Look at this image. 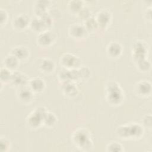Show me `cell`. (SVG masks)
I'll use <instances>...</instances> for the list:
<instances>
[{"label": "cell", "mask_w": 152, "mask_h": 152, "mask_svg": "<svg viewBox=\"0 0 152 152\" xmlns=\"http://www.w3.org/2000/svg\"><path fill=\"white\" fill-rule=\"evenodd\" d=\"M148 53V44L142 40H135L132 46V56L134 62L147 58Z\"/></svg>", "instance_id": "obj_6"}, {"label": "cell", "mask_w": 152, "mask_h": 152, "mask_svg": "<svg viewBox=\"0 0 152 152\" xmlns=\"http://www.w3.org/2000/svg\"><path fill=\"white\" fill-rule=\"evenodd\" d=\"M58 78L60 83L69 81H73L76 83L80 82L77 68L69 69L62 68L58 74Z\"/></svg>", "instance_id": "obj_12"}, {"label": "cell", "mask_w": 152, "mask_h": 152, "mask_svg": "<svg viewBox=\"0 0 152 152\" xmlns=\"http://www.w3.org/2000/svg\"><path fill=\"white\" fill-rule=\"evenodd\" d=\"M84 25L85 26L86 28H87V31H93L95 30L96 28H99L97 24L94 19V17H90L86 20L84 21Z\"/></svg>", "instance_id": "obj_30"}, {"label": "cell", "mask_w": 152, "mask_h": 152, "mask_svg": "<svg viewBox=\"0 0 152 152\" xmlns=\"http://www.w3.org/2000/svg\"><path fill=\"white\" fill-rule=\"evenodd\" d=\"M69 35L74 39L80 40L86 37L88 34V31L84 24L80 23H74L68 27Z\"/></svg>", "instance_id": "obj_10"}, {"label": "cell", "mask_w": 152, "mask_h": 152, "mask_svg": "<svg viewBox=\"0 0 152 152\" xmlns=\"http://www.w3.org/2000/svg\"><path fill=\"white\" fill-rule=\"evenodd\" d=\"M105 97L112 106H119L124 101V92L119 84L115 80H109L104 87Z\"/></svg>", "instance_id": "obj_3"}, {"label": "cell", "mask_w": 152, "mask_h": 152, "mask_svg": "<svg viewBox=\"0 0 152 152\" xmlns=\"http://www.w3.org/2000/svg\"><path fill=\"white\" fill-rule=\"evenodd\" d=\"M55 34L50 30L38 33L36 36V43L42 48H48L52 45L56 40Z\"/></svg>", "instance_id": "obj_8"}, {"label": "cell", "mask_w": 152, "mask_h": 152, "mask_svg": "<svg viewBox=\"0 0 152 152\" xmlns=\"http://www.w3.org/2000/svg\"><path fill=\"white\" fill-rule=\"evenodd\" d=\"M28 81L29 78L26 74L15 70L12 71L11 80L10 84L17 89L18 88L27 86Z\"/></svg>", "instance_id": "obj_13"}, {"label": "cell", "mask_w": 152, "mask_h": 152, "mask_svg": "<svg viewBox=\"0 0 152 152\" xmlns=\"http://www.w3.org/2000/svg\"><path fill=\"white\" fill-rule=\"evenodd\" d=\"M144 17L146 20L151 21V7H149L145 9L144 12Z\"/></svg>", "instance_id": "obj_34"}, {"label": "cell", "mask_w": 152, "mask_h": 152, "mask_svg": "<svg viewBox=\"0 0 152 152\" xmlns=\"http://www.w3.org/2000/svg\"><path fill=\"white\" fill-rule=\"evenodd\" d=\"M39 69L44 74L52 73L56 68L53 60L49 58H45L40 59L37 65Z\"/></svg>", "instance_id": "obj_18"}, {"label": "cell", "mask_w": 152, "mask_h": 152, "mask_svg": "<svg viewBox=\"0 0 152 152\" xmlns=\"http://www.w3.org/2000/svg\"><path fill=\"white\" fill-rule=\"evenodd\" d=\"M12 71L2 66L0 69V81L4 84H10L11 80Z\"/></svg>", "instance_id": "obj_25"}, {"label": "cell", "mask_w": 152, "mask_h": 152, "mask_svg": "<svg viewBox=\"0 0 152 152\" xmlns=\"http://www.w3.org/2000/svg\"><path fill=\"white\" fill-rule=\"evenodd\" d=\"M34 93L28 85L17 88L15 92L17 100L24 104H29L33 102Z\"/></svg>", "instance_id": "obj_7"}, {"label": "cell", "mask_w": 152, "mask_h": 152, "mask_svg": "<svg viewBox=\"0 0 152 152\" xmlns=\"http://www.w3.org/2000/svg\"><path fill=\"white\" fill-rule=\"evenodd\" d=\"M74 145L83 151H89L93 148V142L90 131L86 128H78L71 135Z\"/></svg>", "instance_id": "obj_2"}, {"label": "cell", "mask_w": 152, "mask_h": 152, "mask_svg": "<svg viewBox=\"0 0 152 152\" xmlns=\"http://www.w3.org/2000/svg\"><path fill=\"white\" fill-rule=\"evenodd\" d=\"M57 121L58 118L55 113L48 111L43 119V125L48 128H51L57 123Z\"/></svg>", "instance_id": "obj_24"}, {"label": "cell", "mask_w": 152, "mask_h": 152, "mask_svg": "<svg viewBox=\"0 0 152 152\" xmlns=\"http://www.w3.org/2000/svg\"><path fill=\"white\" fill-rule=\"evenodd\" d=\"M78 17H79L80 18L84 20V21L86 20L88 18L91 17V11L86 6H84L81 10L77 14Z\"/></svg>", "instance_id": "obj_31"}, {"label": "cell", "mask_w": 152, "mask_h": 152, "mask_svg": "<svg viewBox=\"0 0 152 152\" xmlns=\"http://www.w3.org/2000/svg\"><path fill=\"white\" fill-rule=\"evenodd\" d=\"M151 114H147L144 115L142 119V125H143L144 126L151 128Z\"/></svg>", "instance_id": "obj_33"}, {"label": "cell", "mask_w": 152, "mask_h": 152, "mask_svg": "<svg viewBox=\"0 0 152 152\" xmlns=\"http://www.w3.org/2000/svg\"><path fill=\"white\" fill-rule=\"evenodd\" d=\"M112 13L107 9H101L98 11L94 16V19L97 24L98 27L105 29L110 24L112 20Z\"/></svg>", "instance_id": "obj_11"}, {"label": "cell", "mask_w": 152, "mask_h": 152, "mask_svg": "<svg viewBox=\"0 0 152 152\" xmlns=\"http://www.w3.org/2000/svg\"><path fill=\"white\" fill-rule=\"evenodd\" d=\"M84 6V2L81 0H71L68 2L69 11L75 14H77Z\"/></svg>", "instance_id": "obj_23"}, {"label": "cell", "mask_w": 152, "mask_h": 152, "mask_svg": "<svg viewBox=\"0 0 152 152\" xmlns=\"http://www.w3.org/2000/svg\"><path fill=\"white\" fill-rule=\"evenodd\" d=\"M48 111V109L44 106L36 107L26 118V122L28 127L36 129L43 125V119Z\"/></svg>", "instance_id": "obj_4"}, {"label": "cell", "mask_w": 152, "mask_h": 152, "mask_svg": "<svg viewBox=\"0 0 152 152\" xmlns=\"http://www.w3.org/2000/svg\"><path fill=\"white\" fill-rule=\"evenodd\" d=\"M60 90L64 96L68 97H75L79 91V89L76 83L73 81L61 83Z\"/></svg>", "instance_id": "obj_16"}, {"label": "cell", "mask_w": 152, "mask_h": 152, "mask_svg": "<svg viewBox=\"0 0 152 152\" xmlns=\"http://www.w3.org/2000/svg\"><path fill=\"white\" fill-rule=\"evenodd\" d=\"M123 52L122 45L118 42H111L106 47V53L108 56L112 58L119 57Z\"/></svg>", "instance_id": "obj_19"}, {"label": "cell", "mask_w": 152, "mask_h": 152, "mask_svg": "<svg viewBox=\"0 0 152 152\" xmlns=\"http://www.w3.org/2000/svg\"><path fill=\"white\" fill-rule=\"evenodd\" d=\"M51 2L49 0H37L33 5V12L36 17H41L49 13Z\"/></svg>", "instance_id": "obj_14"}, {"label": "cell", "mask_w": 152, "mask_h": 152, "mask_svg": "<svg viewBox=\"0 0 152 152\" xmlns=\"http://www.w3.org/2000/svg\"><path fill=\"white\" fill-rule=\"evenodd\" d=\"M11 145L9 139L5 137H1L0 138V151L7 152L10 150Z\"/></svg>", "instance_id": "obj_29"}, {"label": "cell", "mask_w": 152, "mask_h": 152, "mask_svg": "<svg viewBox=\"0 0 152 152\" xmlns=\"http://www.w3.org/2000/svg\"><path fill=\"white\" fill-rule=\"evenodd\" d=\"M29 27L37 34L49 30L41 17H35L34 18H31Z\"/></svg>", "instance_id": "obj_21"}, {"label": "cell", "mask_w": 152, "mask_h": 152, "mask_svg": "<svg viewBox=\"0 0 152 152\" xmlns=\"http://www.w3.org/2000/svg\"><path fill=\"white\" fill-rule=\"evenodd\" d=\"M10 53L16 57L20 62L27 60L30 56L29 48L24 45H17L13 47Z\"/></svg>", "instance_id": "obj_17"}, {"label": "cell", "mask_w": 152, "mask_h": 152, "mask_svg": "<svg viewBox=\"0 0 152 152\" xmlns=\"http://www.w3.org/2000/svg\"><path fill=\"white\" fill-rule=\"evenodd\" d=\"M80 82L86 81L91 75V70L87 66L81 65L77 68Z\"/></svg>", "instance_id": "obj_26"}, {"label": "cell", "mask_w": 152, "mask_h": 152, "mask_svg": "<svg viewBox=\"0 0 152 152\" xmlns=\"http://www.w3.org/2000/svg\"><path fill=\"white\" fill-rule=\"evenodd\" d=\"M151 84L148 80H142L135 85V92L140 97H147L151 92Z\"/></svg>", "instance_id": "obj_15"}, {"label": "cell", "mask_w": 152, "mask_h": 152, "mask_svg": "<svg viewBox=\"0 0 152 152\" xmlns=\"http://www.w3.org/2000/svg\"><path fill=\"white\" fill-rule=\"evenodd\" d=\"M137 68L142 72H147L151 68L150 61L147 58H144L135 62Z\"/></svg>", "instance_id": "obj_28"}, {"label": "cell", "mask_w": 152, "mask_h": 152, "mask_svg": "<svg viewBox=\"0 0 152 152\" xmlns=\"http://www.w3.org/2000/svg\"><path fill=\"white\" fill-rule=\"evenodd\" d=\"M118 137L124 140L140 139L144 134L142 125L137 122H131L119 125L116 131Z\"/></svg>", "instance_id": "obj_1"}, {"label": "cell", "mask_w": 152, "mask_h": 152, "mask_svg": "<svg viewBox=\"0 0 152 152\" xmlns=\"http://www.w3.org/2000/svg\"><path fill=\"white\" fill-rule=\"evenodd\" d=\"M28 86L35 93H41L46 87V83L44 79L36 76L29 79Z\"/></svg>", "instance_id": "obj_20"}, {"label": "cell", "mask_w": 152, "mask_h": 152, "mask_svg": "<svg viewBox=\"0 0 152 152\" xmlns=\"http://www.w3.org/2000/svg\"><path fill=\"white\" fill-rule=\"evenodd\" d=\"M59 64L64 68L74 69L81 66V60L76 55L71 52H65L59 58Z\"/></svg>", "instance_id": "obj_5"}, {"label": "cell", "mask_w": 152, "mask_h": 152, "mask_svg": "<svg viewBox=\"0 0 152 152\" xmlns=\"http://www.w3.org/2000/svg\"><path fill=\"white\" fill-rule=\"evenodd\" d=\"M30 17L26 13H20L13 17L12 20V27L18 31H22L29 27L31 21Z\"/></svg>", "instance_id": "obj_9"}, {"label": "cell", "mask_w": 152, "mask_h": 152, "mask_svg": "<svg viewBox=\"0 0 152 152\" xmlns=\"http://www.w3.org/2000/svg\"><path fill=\"white\" fill-rule=\"evenodd\" d=\"M9 15L6 10L1 8H0V25L3 26L6 24L8 20Z\"/></svg>", "instance_id": "obj_32"}, {"label": "cell", "mask_w": 152, "mask_h": 152, "mask_svg": "<svg viewBox=\"0 0 152 152\" xmlns=\"http://www.w3.org/2000/svg\"><path fill=\"white\" fill-rule=\"evenodd\" d=\"M20 61L14 55L10 53L5 56L2 61L3 66L8 68L11 71H15L19 66Z\"/></svg>", "instance_id": "obj_22"}, {"label": "cell", "mask_w": 152, "mask_h": 152, "mask_svg": "<svg viewBox=\"0 0 152 152\" xmlns=\"http://www.w3.org/2000/svg\"><path fill=\"white\" fill-rule=\"evenodd\" d=\"M106 151L108 152H122L124 151V148L121 143L113 141L107 144L106 147Z\"/></svg>", "instance_id": "obj_27"}]
</instances>
